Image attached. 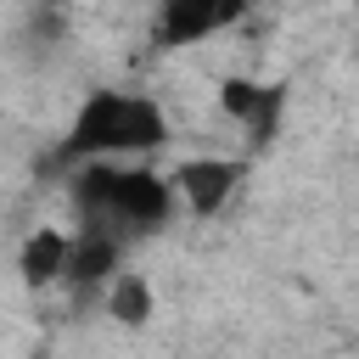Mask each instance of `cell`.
Segmentation results:
<instances>
[{
    "label": "cell",
    "mask_w": 359,
    "mask_h": 359,
    "mask_svg": "<svg viewBox=\"0 0 359 359\" xmlns=\"http://www.w3.org/2000/svg\"><path fill=\"white\" fill-rule=\"evenodd\" d=\"M168 135V118L157 101L146 95H123V90H101L79 107L67 140H62V157L67 163H101V157H118V151H151L163 146Z\"/></svg>",
    "instance_id": "1"
},
{
    "label": "cell",
    "mask_w": 359,
    "mask_h": 359,
    "mask_svg": "<svg viewBox=\"0 0 359 359\" xmlns=\"http://www.w3.org/2000/svg\"><path fill=\"white\" fill-rule=\"evenodd\" d=\"M79 202L90 208V224H118V230H157L174 208V180H157L146 168H112V163H90L73 180Z\"/></svg>",
    "instance_id": "2"
},
{
    "label": "cell",
    "mask_w": 359,
    "mask_h": 359,
    "mask_svg": "<svg viewBox=\"0 0 359 359\" xmlns=\"http://www.w3.org/2000/svg\"><path fill=\"white\" fill-rule=\"evenodd\" d=\"M241 185V163L236 157H185L174 168V191L185 196V208L196 219H213Z\"/></svg>",
    "instance_id": "3"
},
{
    "label": "cell",
    "mask_w": 359,
    "mask_h": 359,
    "mask_svg": "<svg viewBox=\"0 0 359 359\" xmlns=\"http://www.w3.org/2000/svg\"><path fill=\"white\" fill-rule=\"evenodd\" d=\"M219 107L252 129V140H269L275 112H280V84H252V79H224L219 84Z\"/></svg>",
    "instance_id": "4"
},
{
    "label": "cell",
    "mask_w": 359,
    "mask_h": 359,
    "mask_svg": "<svg viewBox=\"0 0 359 359\" xmlns=\"http://www.w3.org/2000/svg\"><path fill=\"white\" fill-rule=\"evenodd\" d=\"M67 264H73V236H62L56 224H39L22 252H17V269L28 286H50V280H67Z\"/></svg>",
    "instance_id": "5"
},
{
    "label": "cell",
    "mask_w": 359,
    "mask_h": 359,
    "mask_svg": "<svg viewBox=\"0 0 359 359\" xmlns=\"http://www.w3.org/2000/svg\"><path fill=\"white\" fill-rule=\"evenodd\" d=\"M118 247L123 236L107 230V224H84V236H73V264H67V280H107L118 269Z\"/></svg>",
    "instance_id": "6"
},
{
    "label": "cell",
    "mask_w": 359,
    "mask_h": 359,
    "mask_svg": "<svg viewBox=\"0 0 359 359\" xmlns=\"http://www.w3.org/2000/svg\"><path fill=\"white\" fill-rule=\"evenodd\" d=\"M230 17H236V6H196V0H168V6H163V17H157V28H163V39H168V45H191V39L213 34V28H224Z\"/></svg>",
    "instance_id": "7"
},
{
    "label": "cell",
    "mask_w": 359,
    "mask_h": 359,
    "mask_svg": "<svg viewBox=\"0 0 359 359\" xmlns=\"http://www.w3.org/2000/svg\"><path fill=\"white\" fill-rule=\"evenodd\" d=\"M107 314H112L118 325H146V320L157 314V292H151V280L135 275V269H123V275L112 280V292H107Z\"/></svg>",
    "instance_id": "8"
}]
</instances>
